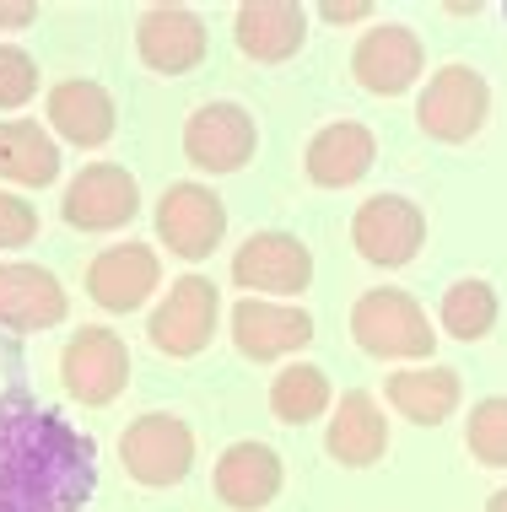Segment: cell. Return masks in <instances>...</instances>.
I'll list each match as a JSON object with an SVG mask.
<instances>
[{"label":"cell","instance_id":"obj_1","mask_svg":"<svg viewBox=\"0 0 507 512\" xmlns=\"http://www.w3.org/2000/svg\"><path fill=\"white\" fill-rule=\"evenodd\" d=\"M92 442L27 389L0 394V512H81Z\"/></svg>","mask_w":507,"mask_h":512},{"label":"cell","instance_id":"obj_2","mask_svg":"<svg viewBox=\"0 0 507 512\" xmlns=\"http://www.w3.org/2000/svg\"><path fill=\"white\" fill-rule=\"evenodd\" d=\"M351 335L367 356H378V362H421L437 345L432 324H427V308L410 292H400V286H378V292L356 297Z\"/></svg>","mask_w":507,"mask_h":512},{"label":"cell","instance_id":"obj_3","mask_svg":"<svg viewBox=\"0 0 507 512\" xmlns=\"http://www.w3.org/2000/svg\"><path fill=\"white\" fill-rule=\"evenodd\" d=\"M486 114H491V92H486L481 71H470V65H443L416 103V124L443 146L470 141L486 124Z\"/></svg>","mask_w":507,"mask_h":512},{"label":"cell","instance_id":"obj_4","mask_svg":"<svg viewBox=\"0 0 507 512\" xmlns=\"http://www.w3.org/2000/svg\"><path fill=\"white\" fill-rule=\"evenodd\" d=\"M60 383L65 394L81 399V405H108V399L125 394L130 383V351L114 329H76L60 351Z\"/></svg>","mask_w":507,"mask_h":512},{"label":"cell","instance_id":"obj_5","mask_svg":"<svg viewBox=\"0 0 507 512\" xmlns=\"http://www.w3.org/2000/svg\"><path fill=\"white\" fill-rule=\"evenodd\" d=\"M351 243L362 259H373L383 270H400L421 254V243H427V216H421V205L405 200V195H373L351 216Z\"/></svg>","mask_w":507,"mask_h":512},{"label":"cell","instance_id":"obj_6","mask_svg":"<svg viewBox=\"0 0 507 512\" xmlns=\"http://www.w3.org/2000/svg\"><path fill=\"white\" fill-rule=\"evenodd\" d=\"M227 232V205L216 189L205 184H168L157 200V238L168 243V254L178 259H211L216 243Z\"/></svg>","mask_w":507,"mask_h":512},{"label":"cell","instance_id":"obj_7","mask_svg":"<svg viewBox=\"0 0 507 512\" xmlns=\"http://www.w3.org/2000/svg\"><path fill=\"white\" fill-rule=\"evenodd\" d=\"M119 453H125V469L141 486H178L189 475V464H195V432L178 415L152 410V415L125 426Z\"/></svg>","mask_w":507,"mask_h":512},{"label":"cell","instance_id":"obj_8","mask_svg":"<svg viewBox=\"0 0 507 512\" xmlns=\"http://www.w3.org/2000/svg\"><path fill=\"white\" fill-rule=\"evenodd\" d=\"M313 281V254L292 232H254L249 243L232 254V286L249 297H297Z\"/></svg>","mask_w":507,"mask_h":512},{"label":"cell","instance_id":"obj_9","mask_svg":"<svg viewBox=\"0 0 507 512\" xmlns=\"http://www.w3.org/2000/svg\"><path fill=\"white\" fill-rule=\"evenodd\" d=\"M216 313H222V297L205 275H178L162 297V308L152 313L146 335L162 356H200L216 335Z\"/></svg>","mask_w":507,"mask_h":512},{"label":"cell","instance_id":"obj_10","mask_svg":"<svg viewBox=\"0 0 507 512\" xmlns=\"http://www.w3.org/2000/svg\"><path fill=\"white\" fill-rule=\"evenodd\" d=\"M141 211V189L119 162H87L60 200V216L76 232H114Z\"/></svg>","mask_w":507,"mask_h":512},{"label":"cell","instance_id":"obj_11","mask_svg":"<svg viewBox=\"0 0 507 512\" xmlns=\"http://www.w3.org/2000/svg\"><path fill=\"white\" fill-rule=\"evenodd\" d=\"M259 130L249 119V108L238 103H200L184 124V157L205 173H238L254 157Z\"/></svg>","mask_w":507,"mask_h":512},{"label":"cell","instance_id":"obj_12","mask_svg":"<svg viewBox=\"0 0 507 512\" xmlns=\"http://www.w3.org/2000/svg\"><path fill=\"white\" fill-rule=\"evenodd\" d=\"M421 38L410 33V27L400 22H383L373 27V33L356 44L351 54V71L356 81H362L367 92H378V98H400L405 87H416V76H421Z\"/></svg>","mask_w":507,"mask_h":512},{"label":"cell","instance_id":"obj_13","mask_svg":"<svg viewBox=\"0 0 507 512\" xmlns=\"http://www.w3.org/2000/svg\"><path fill=\"white\" fill-rule=\"evenodd\" d=\"M157 286H162V265H157V254L146 243H114V248H103V254L92 259V270H87V292L108 313L141 308Z\"/></svg>","mask_w":507,"mask_h":512},{"label":"cell","instance_id":"obj_14","mask_svg":"<svg viewBox=\"0 0 507 512\" xmlns=\"http://www.w3.org/2000/svg\"><path fill=\"white\" fill-rule=\"evenodd\" d=\"M232 340L249 362H276L286 351H303L313 340V318L303 308H281L265 297H243L232 308Z\"/></svg>","mask_w":507,"mask_h":512},{"label":"cell","instance_id":"obj_15","mask_svg":"<svg viewBox=\"0 0 507 512\" xmlns=\"http://www.w3.org/2000/svg\"><path fill=\"white\" fill-rule=\"evenodd\" d=\"M135 49H141V60L152 65L162 76H184L195 71L205 60V49H211V38H205V27L195 11L184 6H152L135 27Z\"/></svg>","mask_w":507,"mask_h":512},{"label":"cell","instance_id":"obj_16","mask_svg":"<svg viewBox=\"0 0 507 512\" xmlns=\"http://www.w3.org/2000/svg\"><path fill=\"white\" fill-rule=\"evenodd\" d=\"M308 38V11L292 0H254L238 6V49L259 65H281L303 49Z\"/></svg>","mask_w":507,"mask_h":512},{"label":"cell","instance_id":"obj_17","mask_svg":"<svg viewBox=\"0 0 507 512\" xmlns=\"http://www.w3.org/2000/svg\"><path fill=\"white\" fill-rule=\"evenodd\" d=\"M281 491V459L265 442H232L216 459V496L238 512H259L270 507Z\"/></svg>","mask_w":507,"mask_h":512},{"label":"cell","instance_id":"obj_18","mask_svg":"<svg viewBox=\"0 0 507 512\" xmlns=\"http://www.w3.org/2000/svg\"><path fill=\"white\" fill-rule=\"evenodd\" d=\"M65 318V286L44 265H0V324L49 329Z\"/></svg>","mask_w":507,"mask_h":512},{"label":"cell","instance_id":"obj_19","mask_svg":"<svg viewBox=\"0 0 507 512\" xmlns=\"http://www.w3.org/2000/svg\"><path fill=\"white\" fill-rule=\"evenodd\" d=\"M324 448H330L335 464L346 469H367L383 459V448H389V415L378 410L373 394H346L340 399V410L330 415V437H324Z\"/></svg>","mask_w":507,"mask_h":512},{"label":"cell","instance_id":"obj_20","mask_svg":"<svg viewBox=\"0 0 507 512\" xmlns=\"http://www.w3.org/2000/svg\"><path fill=\"white\" fill-rule=\"evenodd\" d=\"M373 157H378V141H373L367 124H356V119L324 124L308 141V178L324 189H346L373 168Z\"/></svg>","mask_w":507,"mask_h":512},{"label":"cell","instance_id":"obj_21","mask_svg":"<svg viewBox=\"0 0 507 512\" xmlns=\"http://www.w3.org/2000/svg\"><path fill=\"white\" fill-rule=\"evenodd\" d=\"M49 124L71 146H103L119 119H114V98H108L98 81H60L49 92Z\"/></svg>","mask_w":507,"mask_h":512},{"label":"cell","instance_id":"obj_22","mask_svg":"<svg viewBox=\"0 0 507 512\" xmlns=\"http://www.w3.org/2000/svg\"><path fill=\"white\" fill-rule=\"evenodd\" d=\"M459 372L454 367H416V372H394L389 378V405L416 426H443L459 410Z\"/></svg>","mask_w":507,"mask_h":512},{"label":"cell","instance_id":"obj_23","mask_svg":"<svg viewBox=\"0 0 507 512\" xmlns=\"http://www.w3.org/2000/svg\"><path fill=\"white\" fill-rule=\"evenodd\" d=\"M0 178L6 184L44 189L60 178V146L49 141V130H38L33 119H6L0 124Z\"/></svg>","mask_w":507,"mask_h":512},{"label":"cell","instance_id":"obj_24","mask_svg":"<svg viewBox=\"0 0 507 512\" xmlns=\"http://www.w3.org/2000/svg\"><path fill=\"white\" fill-rule=\"evenodd\" d=\"M270 410H276V421L286 426H308L319 421L324 410H330V378H324V367H286L276 372V383H270Z\"/></svg>","mask_w":507,"mask_h":512},{"label":"cell","instance_id":"obj_25","mask_svg":"<svg viewBox=\"0 0 507 512\" xmlns=\"http://www.w3.org/2000/svg\"><path fill=\"white\" fill-rule=\"evenodd\" d=\"M437 318H443V329L454 340H486L491 324H497V292L486 281H454L443 292Z\"/></svg>","mask_w":507,"mask_h":512},{"label":"cell","instance_id":"obj_26","mask_svg":"<svg viewBox=\"0 0 507 512\" xmlns=\"http://www.w3.org/2000/svg\"><path fill=\"white\" fill-rule=\"evenodd\" d=\"M464 442H470V453L491 469H507V399L491 394L481 405L470 410V426H464Z\"/></svg>","mask_w":507,"mask_h":512},{"label":"cell","instance_id":"obj_27","mask_svg":"<svg viewBox=\"0 0 507 512\" xmlns=\"http://www.w3.org/2000/svg\"><path fill=\"white\" fill-rule=\"evenodd\" d=\"M38 92V60L17 44H0V108H22Z\"/></svg>","mask_w":507,"mask_h":512},{"label":"cell","instance_id":"obj_28","mask_svg":"<svg viewBox=\"0 0 507 512\" xmlns=\"http://www.w3.org/2000/svg\"><path fill=\"white\" fill-rule=\"evenodd\" d=\"M38 238V211L17 195H6L0 189V248H22Z\"/></svg>","mask_w":507,"mask_h":512},{"label":"cell","instance_id":"obj_29","mask_svg":"<svg viewBox=\"0 0 507 512\" xmlns=\"http://www.w3.org/2000/svg\"><path fill=\"white\" fill-rule=\"evenodd\" d=\"M319 17L324 22H362V17H373V6L367 0H330V6H319Z\"/></svg>","mask_w":507,"mask_h":512},{"label":"cell","instance_id":"obj_30","mask_svg":"<svg viewBox=\"0 0 507 512\" xmlns=\"http://www.w3.org/2000/svg\"><path fill=\"white\" fill-rule=\"evenodd\" d=\"M33 17H38L33 0H17V6H6V0H0V27H27Z\"/></svg>","mask_w":507,"mask_h":512},{"label":"cell","instance_id":"obj_31","mask_svg":"<svg viewBox=\"0 0 507 512\" xmlns=\"http://www.w3.org/2000/svg\"><path fill=\"white\" fill-rule=\"evenodd\" d=\"M486 512H507V486L497 491V496H491V502H486Z\"/></svg>","mask_w":507,"mask_h":512}]
</instances>
